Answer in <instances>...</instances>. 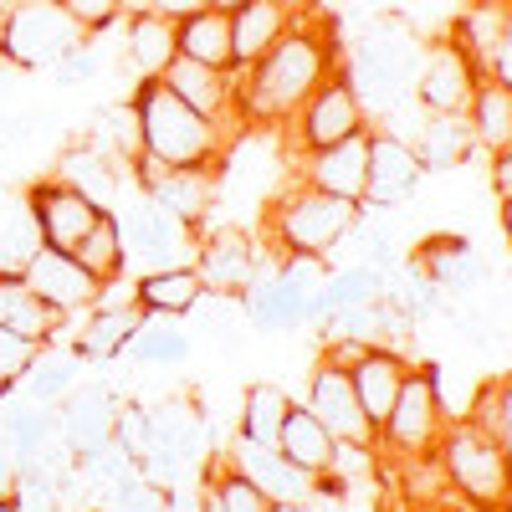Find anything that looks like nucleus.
Returning <instances> with one entry per match:
<instances>
[{
  "instance_id": "f257e3e1",
  "label": "nucleus",
  "mask_w": 512,
  "mask_h": 512,
  "mask_svg": "<svg viewBox=\"0 0 512 512\" xmlns=\"http://www.w3.org/2000/svg\"><path fill=\"white\" fill-rule=\"evenodd\" d=\"M338 72V41L318 26H292L272 52L236 72V113L256 128H282Z\"/></svg>"
},
{
  "instance_id": "f03ea898",
  "label": "nucleus",
  "mask_w": 512,
  "mask_h": 512,
  "mask_svg": "<svg viewBox=\"0 0 512 512\" xmlns=\"http://www.w3.org/2000/svg\"><path fill=\"white\" fill-rule=\"evenodd\" d=\"M128 103L139 113V159H154V164H169V169L221 164V154L231 144V128L195 113L190 103H180L159 77H144Z\"/></svg>"
},
{
  "instance_id": "7ed1b4c3",
  "label": "nucleus",
  "mask_w": 512,
  "mask_h": 512,
  "mask_svg": "<svg viewBox=\"0 0 512 512\" xmlns=\"http://www.w3.org/2000/svg\"><path fill=\"white\" fill-rule=\"evenodd\" d=\"M420 41L410 31V21L400 16H374L359 36V47L344 67V82L354 88L369 128L374 118H390L405 98H415V67H420Z\"/></svg>"
},
{
  "instance_id": "20e7f679",
  "label": "nucleus",
  "mask_w": 512,
  "mask_h": 512,
  "mask_svg": "<svg viewBox=\"0 0 512 512\" xmlns=\"http://www.w3.org/2000/svg\"><path fill=\"white\" fill-rule=\"evenodd\" d=\"M359 221L354 200H338L328 190H313L292 175V185L267 205V241L272 251H303V256H333L338 241Z\"/></svg>"
},
{
  "instance_id": "39448f33",
  "label": "nucleus",
  "mask_w": 512,
  "mask_h": 512,
  "mask_svg": "<svg viewBox=\"0 0 512 512\" xmlns=\"http://www.w3.org/2000/svg\"><path fill=\"white\" fill-rule=\"evenodd\" d=\"M436 461H441V477L477 512H502L507 507V497H512V461L497 446V436H487L482 425L451 420L441 446H436Z\"/></svg>"
},
{
  "instance_id": "423d86ee",
  "label": "nucleus",
  "mask_w": 512,
  "mask_h": 512,
  "mask_svg": "<svg viewBox=\"0 0 512 512\" xmlns=\"http://www.w3.org/2000/svg\"><path fill=\"white\" fill-rule=\"evenodd\" d=\"M82 41L88 31L72 21L62 0H11L0 16V62L16 72H52V62H62Z\"/></svg>"
},
{
  "instance_id": "0eeeda50",
  "label": "nucleus",
  "mask_w": 512,
  "mask_h": 512,
  "mask_svg": "<svg viewBox=\"0 0 512 512\" xmlns=\"http://www.w3.org/2000/svg\"><path fill=\"white\" fill-rule=\"evenodd\" d=\"M118 231H123V251L128 262L144 267V272H164V267H195V241L200 226L180 221L175 210L154 205L144 190H134L118 210Z\"/></svg>"
},
{
  "instance_id": "6e6552de",
  "label": "nucleus",
  "mask_w": 512,
  "mask_h": 512,
  "mask_svg": "<svg viewBox=\"0 0 512 512\" xmlns=\"http://www.w3.org/2000/svg\"><path fill=\"white\" fill-rule=\"evenodd\" d=\"M446 425H451V415H446V405L436 395L431 364H410L395 410L384 415V425H379V446L374 451H400L405 461H431L441 436H446Z\"/></svg>"
},
{
  "instance_id": "1a4fd4ad",
  "label": "nucleus",
  "mask_w": 512,
  "mask_h": 512,
  "mask_svg": "<svg viewBox=\"0 0 512 512\" xmlns=\"http://www.w3.org/2000/svg\"><path fill=\"white\" fill-rule=\"evenodd\" d=\"M359 128H369V118H364L354 88L344 82V72H333L323 88L287 118V134H292V149H297V154L328 149V144H338V139L359 134Z\"/></svg>"
},
{
  "instance_id": "9d476101",
  "label": "nucleus",
  "mask_w": 512,
  "mask_h": 512,
  "mask_svg": "<svg viewBox=\"0 0 512 512\" xmlns=\"http://www.w3.org/2000/svg\"><path fill=\"white\" fill-rule=\"evenodd\" d=\"M272 256L256 246L246 231L236 226H216V231H200L195 241V277L205 292H226V297H241L251 287V277L262 272Z\"/></svg>"
},
{
  "instance_id": "9b49d317",
  "label": "nucleus",
  "mask_w": 512,
  "mask_h": 512,
  "mask_svg": "<svg viewBox=\"0 0 512 512\" xmlns=\"http://www.w3.org/2000/svg\"><path fill=\"white\" fill-rule=\"evenodd\" d=\"M482 72L472 67L456 41H431V47L420 52V67H415V103L425 113H466L472 108V93H477Z\"/></svg>"
},
{
  "instance_id": "f8f14e48",
  "label": "nucleus",
  "mask_w": 512,
  "mask_h": 512,
  "mask_svg": "<svg viewBox=\"0 0 512 512\" xmlns=\"http://www.w3.org/2000/svg\"><path fill=\"white\" fill-rule=\"evenodd\" d=\"M134 175H139V190L175 210L180 221L190 226H205L210 210H216V164H185V169H169V164H154V159H134Z\"/></svg>"
},
{
  "instance_id": "ddd939ff",
  "label": "nucleus",
  "mask_w": 512,
  "mask_h": 512,
  "mask_svg": "<svg viewBox=\"0 0 512 512\" xmlns=\"http://www.w3.org/2000/svg\"><path fill=\"white\" fill-rule=\"evenodd\" d=\"M226 461L236 466V472L262 492L272 507H287V502H318V477L303 472L287 451L277 446H262V441H231L226 446Z\"/></svg>"
},
{
  "instance_id": "4468645a",
  "label": "nucleus",
  "mask_w": 512,
  "mask_h": 512,
  "mask_svg": "<svg viewBox=\"0 0 512 512\" xmlns=\"http://www.w3.org/2000/svg\"><path fill=\"white\" fill-rule=\"evenodd\" d=\"M303 405L318 415V425H328V436H333V441L379 446V431L369 425V415L359 410V395H354L349 369H338V364L318 359V369L308 374V395H303Z\"/></svg>"
},
{
  "instance_id": "2eb2a0df",
  "label": "nucleus",
  "mask_w": 512,
  "mask_h": 512,
  "mask_svg": "<svg viewBox=\"0 0 512 512\" xmlns=\"http://www.w3.org/2000/svg\"><path fill=\"white\" fill-rule=\"evenodd\" d=\"M57 180H67L72 190H82V195L103 210V216H113V210L139 190L134 164L118 159V154H108V149H98L93 139L72 144V149L57 159Z\"/></svg>"
},
{
  "instance_id": "dca6fc26",
  "label": "nucleus",
  "mask_w": 512,
  "mask_h": 512,
  "mask_svg": "<svg viewBox=\"0 0 512 512\" xmlns=\"http://www.w3.org/2000/svg\"><path fill=\"white\" fill-rule=\"evenodd\" d=\"M26 205H31V216H36L41 246H57V251H72L82 236L98 226V216H103L88 195L72 190V185L57 180V175H52V180H36V185L26 190Z\"/></svg>"
},
{
  "instance_id": "f3484780",
  "label": "nucleus",
  "mask_w": 512,
  "mask_h": 512,
  "mask_svg": "<svg viewBox=\"0 0 512 512\" xmlns=\"http://www.w3.org/2000/svg\"><path fill=\"white\" fill-rule=\"evenodd\" d=\"M21 277H26V287L47 303L57 318H67V313H88L93 308V297H98V277L77 262L72 251H57V246H41L31 262L21 267Z\"/></svg>"
},
{
  "instance_id": "a211bd4d",
  "label": "nucleus",
  "mask_w": 512,
  "mask_h": 512,
  "mask_svg": "<svg viewBox=\"0 0 512 512\" xmlns=\"http://www.w3.org/2000/svg\"><path fill=\"white\" fill-rule=\"evenodd\" d=\"M113 415H118V395L103 379H77L72 395L57 405V436L72 451V461L93 456L98 446L113 441Z\"/></svg>"
},
{
  "instance_id": "6ab92c4d",
  "label": "nucleus",
  "mask_w": 512,
  "mask_h": 512,
  "mask_svg": "<svg viewBox=\"0 0 512 512\" xmlns=\"http://www.w3.org/2000/svg\"><path fill=\"white\" fill-rule=\"evenodd\" d=\"M297 180L313 185V190H328L338 200L364 205V185H369V128H359V134L338 139L328 149L297 154Z\"/></svg>"
},
{
  "instance_id": "aec40b11",
  "label": "nucleus",
  "mask_w": 512,
  "mask_h": 512,
  "mask_svg": "<svg viewBox=\"0 0 512 512\" xmlns=\"http://www.w3.org/2000/svg\"><path fill=\"white\" fill-rule=\"evenodd\" d=\"M425 180V169L415 159V144L390 134V128H369V185H364V205L374 210H395L405 205Z\"/></svg>"
},
{
  "instance_id": "412c9836",
  "label": "nucleus",
  "mask_w": 512,
  "mask_h": 512,
  "mask_svg": "<svg viewBox=\"0 0 512 512\" xmlns=\"http://www.w3.org/2000/svg\"><path fill=\"white\" fill-rule=\"evenodd\" d=\"M308 297L303 287H292L282 272H277V256L251 277V287L241 292V313H246V328L256 333H297L308 328Z\"/></svg>"
},
{
  "instance_id": "4be33fe9",
  "label": "nucleus",
  "mask_w": 512,
  "mask_h": 512,
  "mask_svg": "<svg viewBox=\"0 0 512 512\" xmlns=\"http://www.w3.org/2000/svg\"><path fill=\"white\" fill-rule=\"evenodd\" d=\"M164 88L175 93L180 103H190L195 113H205V118H216V123H236L241 113H236V72H221V67H200V62H190V57H175L164 67Z\"/></svg>"
},
{
  "instance_id": "5701e85b",
  "label": "nucleus",
  "mask_w": 512,
  "mask_h": 512,
  "mask_svg": "<svg viewBox=\"0 0 512 512\" xmlns=\"http://www.w3.org/2000/svg\"><path fill=\"white\" fill-rule=\"evenodd\" d=\"M405 374H410V359H405L400 349H390V344H369V349H364V354L349 364V379H354L359 410L369 415V425H374V431L384 425V415L395 410Z\"/></svg>"
},
{
  "instance_id": "b1692460",
  "label": "nucleus",
  "mask_w": 512,
  "mask_h": 512,
  "mask_svg": "<svg viewBox=\"0 0 512 512\" xmlns=\"http://www.w3.org/2000/svg\"><path fill=\"white\" fill-rule=\"evenodd\" d=\"M297 0H241L231 11V47H236V72L251 67L262 52H272L277 41L297 26Z\"/></svg>"
},
{
  "instance_id": "393cba45",
  "label": "nucleus",
  "mask_w": 512,
  "mask_h": 512,
  "mask_svg": "<svg viewBox=\"0 0 512 512\" xmlns=\"http://www.w3.org/2000/svg\"><path fill=\"white\" fill-rule=\"evenodd\" d=\"M384 287H390V277H384L379 267L369 262H344V267H328V277L313 287L308 297V323H328L338 308H359V303H374V297H384Z\"/></svg>"
},
{
  "instance_id": "a878e982",
  "label": "nucleus",
  "mask_w": 512,
  "mask_h": 512,
  "mask_svg": "<svg viewBox=\"0 0 512 512\" xmlns=\"http://www.w3.org/2000/svg\"><path fill=\"white\" fill-rule=\"evenodd\" d=\"M123 57L144 77H164V67L180 57V26L159 11H134L123 21Z\"/></svg>"
},
{
  "instance_id": "bb28decb",
  "label": "nucleus",
  "mask_w": 512,
  "mask_h": 512,
  "mask_svg": "<svg viewBox=\"0 0 512 512\" xmlns=\"http://www.w3.org/2000/svg\"><path fill=\"white\" fill-rule=\"evenodd\" d=\"M77 379H82V354L72 344H36L31 364L16 379V395L31 405H62Z\"/></svg>"
},
{
  "instance_id": "cd10ccee",
  "label": "nucleus",
  "mask_w": 512,
  "mask_h": 512,
  "mask_svg": "<svg viewBox=\"0 0 512 512\" xmlns=\"http://www.w3.org/2000/svg\"><path fill=\"white\" fill-rule=\"evenodd\" d=\"M477 154V134L466 113H425L420 139H415V159L425 175H446V169H461Z\"/></svg>"
},
{
  "instance_id": "c85d7f7f",
  "label": "nucleus",
  "mask_w": 512,
  "mask_h": 512,
  "mask_svg": "<svg viewBox=\"0 0 512 512\" xmlns=\"http://www.w3.org/2000/svg\"><path fill=\"white\" fill-rule=\"evenodd\" d=\"M139 323H144V313L128 303V308H88L82 313V323H77V333H72V349L82 354V364H113V359H123V349H128V338L139 333Z\"/></svg>"
},
{
  "instance_id": "c756f323",
  "label": "nucleus",
  "mask_w": 512,
  "mask_h": 512,
  "mask_svg": "<svg viewBox=\"0 0 512 512\" xmlns=\"http://www.w3.org/2000/svg\"><path fill=\"white\" fill-rule=\"evenodd\" d=\"M415 262L431 272V282L441 292H472L487 277L482 256L472 251V241H466V236H425L420 251H415Z\"/></svg>"
},
{
  "instance_id": "7c9ffc66",
  "label": "nucleus",
  "mask_w": 512,
  "mask_h": 512,
  "mask_svg": "<svg viewBox=\"0 0 512 512\" xmlns=\"http://www.w3.org/2000/svg\"><path fill=\"white\" fill-rule=\"evenodd\" d=\"M180 26V57L200 62V67H221L236 72V47H231V11L221 6H200L195 16L175 21Z\"/></svg>"
},
{
  "instance_id": "2f4dec72",
  "label": "nucleus",
  "mask_w": 512,
  "mask_h": 512,
  "mask_svg": "<svg viewBox=\"0 0 512 512\" xmlns=\"http://www.w3.org/2000/svg\"><path fill=\"white\" fill-rule=\"evenodd\" d=\"M277 451H287L297 466H303V472L328 477L333 472V456H338V441L328 436V425H318V415L303 400H292V410L282 420V436H277Z\"/></svg>"
},
{
  "instance_id": "473e14b6",
  "label": "nucleus",
  "mask_w": 512,
  "mask_h": 512,
  "mask_svg": "<svg viewBox=\"0 0 512 512\" xmlns=\"http://www.w3.org/2000/svg\"><path fill=\"white\" fill-rule=\"evenodd\" d=\"M507 6L512 0H466V6L456 11V21H451V41L472 57V67L482 77H487V62L497 52V36L507 26Z\"/></svg>"
},
{
  "instance_id": "72a5a7b5",
  "label": "nucleus",
  "mask_w": 512,
  "mask_h": 512,
  "mask_svg": "<svg viewBox=\"0 0 512 512\" xmlns=\"http://www.w3.org/2000/svg\"><path fill=\"white\" fill-rule=\"evenodd\" d=\"M200 292L205 287H200L195 267H164V272H144L134 282V303L149 318H185L200 303Z\"/></svg>"
},
{
  "instance_id": "f704fd0d",
  "label": "nucleus",
  "mask_w": 512,
  "mask_h": 512,
  "mask_svg": "<svg viewBox=\"0 0 512 512\" xmlns=\"http://www.w3.org/2000/svg\"><path fill=\"white\" fill-rule=\"evenodd\" d=\"M0 328H11L26 344H47L57 333V313L26 287L21 272H0Z\"/></svg>"
},
{
  "instance_id": "c9c22d12",
  "label": "nucleus",
  "mask_w": 512,
  "mask_h": 512,
  "mask_svg": "<svg viewBox=\"0 0 512 512\" xmlns=\"http://www.w3.org/2000/svg\"><path fill=\"white\" fill-rule=\"evenodd\" d=\"M287 410H292V395L282 390V384H272V379H256V384H246L241 410H236V436H241V441L277 446Z\"/></svg>"
},
{
  "instance_id": "e433bc0d",
  "label": "nucleus",
  "mask_w": 512,
  "mask_h": 512,
  "mask_svg": "<svg viewBox=\"0 0 512 512\" xmlns=\"http://www.w3.org/2000/svg\"><path fill=\"white\" fill-rule=\"evenodd\" d=\"M190 349H195V338H190L175 318H149V313H144L139 333L128 338L123 359H134L139 369H180V364L190 359Z\"/></svg>"
},
{
  "instance_id": "4c0bfd02",
  "label": "nucleus",
  "mask_w": 512,
  "mask_h": 512,
  "mask_svg": "<svg viewBox=\"0 0 512 512\" xmlns=\"http://www.w3.org/2000/svg\"><path fill=\"white\" fill-rule=\"evenodd\" d=\"M466 123H472V134H477V149L502 154L507 139H512V88L482 77L477 93H472V108H466Z\"/></svg>"
},
{
  "instance_id": "58836bf2",
  "label": "nucleus",
  "mask_w": 512,
  "mask_h": 512,
  "mask_svg": "<svg viewBox=\"0 0 512 512\" xmlns=\"http://www.w3.org/2000/svg\"><path fill=\"white\" fill-rule=\"evenodd\" d=\"M0 431H6L16 461H36L57 441V405H31V400H16L0 410Z\"/></svg>"
},
{
  "instance_id": "ea45409f",
  "label": "nucleus",
  "mask_w": 512,
  "mask_h": 512,
  "mask_svg": "<svg viewBox=\"0 0 512 512\" xmlns=\"http://www.w3.org/2000/svg\"><path fill=\"white\" fill-rule=\"evenodd\" d=\"M200 487H205V512H272V502L226 461V451L210 456Z\"/></svg>"
},
{
  "instance_id": "a19ab883",
  "label": "nucleus",
  "mask_w": 512,
  "mask_h": 512,
  "mask_svg": "<svg viewBox=\"0 0 512 512\" xmlns=\"http://www.w3.org/2000/svg\"><path fill=\"white\" fill-rule=\"evenodd\" d=\"M72 256L82 267H88L98 282H113V277H123V267H128V251H123V231H118V216H98V226L82 236L77 246H72Z\"/></svg>"
},
{
  "instance_id": "79ce46f5",
  "label": "nucleus",
  "mask_w": 512,
  "mask_h": 512,
  "mask_svg": "<svg viewBox=\"0 0 512 512\" xmlns=\"http://www.w3.org/2000/svg\"><path fill=\"white\" fill-rule=\"evenodd\" d=\"M93 118H98V123H93L88 139H93L98 149H108V154H118V159L134 164V159H139V113H134V103L98 108Z\"/></svg>"
},
{
  "instance_id": "37998d69",
  "label": "nucleus",
  "mask_w": 512,
  "mask_h": 512,
  "mask_svg": "<svg viewBox=\"0 0 512 512\" xmlns=\"http://www.w3.org/2000/svg\"><path fill=\"white\" fill-rule=\"evenodd\" d=\"M185 318H195L200 333H205V338H216V344H226V349L241 338V323H246L241 297H226V292H200V303H195Z\"/></svg>"
},
{
  "instance_id": "c03bdc74",
  "label": "nucleus",
  "mask_w": 512,
  "mask_h": 512,
  "mask_svg": "<svg viewBox=\"0 0 512 512\" xmlns=\"http://www.w3.org/2000/svg\"><path fill=\"white\" fill-rule=\"evenodd\" d=\"M11 512H62V497H57V477L47 472L41 461H21L16 472V487H11Z\"/></svg>"
},
{
  "instance_id": "a18cd8bd",
  "label": "nucleus",
  "mask_w": 512,
  "mask_h": 512,
  "mask_svg": "<svg viewBox=\"0 0 512 512\" xmlns=\"http://www.w3.org/2000/svg\"><path fill=\"white\" fill-rule=\"evenodd\" d=\"M103 62H108L103 47L88 36V41H82V47H72L62 62H52V82H57V88H88V82H98Z\"/></svg>"
},
{
  "instance_id": "49530a36",
  "label": "nucleus",
  "mask_w": 512,
  "mask_h": 512,
  "mask_svg": "<svg viewBox=\"0 0 512 512\" xmlns=\"http://www.w3.org/2000/svg\"><path fill=\"white\" fill-rule=\"evenodd\" d=\"M98 512H164V492H159L144 472H128V477L103 497Z\"/></svg>"
},
{
  "instance_id": "de8ad7c7",
  "label": "nucleus",
  "mask_w": 512,
  "mask_h": 512,
  "mask_svg": "<svg viewBox=\"0 0 512 512\" xmlns=\"http://www.w3.org/2000/svg\"><path fill=\"white\" fill-rule=\"evenodd\" d=\"M113 441L139 461V456H144V441H149V405H128V400H118V415H113Z\"/></svg>"
},
{
  "instance_id": "09e8293b",
  "label": "nucleus",
  "mask_w": 512,
  "mask_h": 512,
  "mask_svg": "<svg viewBox=\"0 0 512 512\" xmlns=\"http://www.w3.org/2000/svg\"><path fill=\"white\" fill-rule=\"evenodd\" d=\"M31 354H36V344L16 338L11 328H0V400L16 395V379H21V369L31 364Z\"/></svg>"
},
{
  "instance_id": "8fccbe9b",
  "label": "nucleus",
  "mask_w": 512,
  "mask_h": 512,
  "mask_svg": "<svg viewBox=\"0 0 512 512\" xmlns=\"http://www.w3.org/2000/svg\"><path fill=\"white\" fill-rule=\"evenodd\" d=\"M487 436H497V446L512 461V374L492 379V420H487Z\"/></svg>"
},
{
  "instance_id": "3c124183",
  "label": "nucleus",
  "mask_w": 512,
  "mask_h": 512,
  "mask_svg": "<svg viewBox=\"0 0 512 512\" xmlns=\"http://www.w3.org/2000/svg\"><path fill=\"white\" fill-rule=\"evenodd\" d=\"M277 272L292 282V287H303V292H313L323 277H328V256H303V251H282L277 256Z\"/></svg>"
},
{
  "instance_id": "603ef678",
  "label": "nucleus",
  "mask_w": 512,
  "mask_h": 512,
  "mask_svg": "<svg viewBox=\"0 0 512 512\" xmlns=\"http://www.w3.org/2000/svg\"><path fill=\"white\" fill-rule=\"evenodd\" d=\"M62 6L72 11V21L82 31H103V26H113L123 16V0H62Z\"/></svg>"
},
{
  "instance_id": "864d4df0",
  "label": "nucleus",
  "mask_w": 512,
  "mask_h": 512,
  "mask_svg": "<svg viewBox=\"0 0 512 512\" xmlns=\"http://www.w3.org/2000/svg\"><path fill=\"white\" fill-rule=\"evenodd\" d=\"M164 492V512H205V487L200 477H185L175 487H159Z\"/></svg>"
},
{
  "instance_id": "5fc2aeb1",
  "label": "nucleus",
  "mask_w": 512,
  "mask_h": 512,
  "mask_svg": "<svg viewBox=\"0 0 512 512\" xmlns=\"http://www.w3.org/2000/svg\"><path fill=\"white\" fill-rule=\"evenodd\" d=\"M456 328H461V338H466L472 349H497V344H502V333H497V323H492L487 313H461Z\"/></svg>"
},
{
  "instance_id": "6e6d98bb",
  "label": "nucleus",
  "mask_w": 512,
  "mask_h": 512,
  "mask_svg": "<svg viewBox=\"0 0 512 512\" xmlns=\"http://www.w3.org/2000/svg\"><path fill=\"white\" fill-rule=\"evenodd\" d=\"M487 77L502 82V88H512V6H507V26H502V36H497V52H492V62H487Z\"/></svg>"
},
{
  "instance_id": "4d7b16f0",
  "label": "nucleus",
  "mask_w": 512,
  "mask_h": 512,
  "mask_svg": "<svg viewBox=\"0 0 512 512\" xmlns=\"http://www.w3.org/2000/svg\"><path fill=\"white\" fill-rule=\"evenodd\" d=\"M487 169H492V190H497V200H512V149L492 154Z\"/></svg>"
},
{
  "instance_id": "13d9d810",
  "label": "nucleus",
  "mask_w": 512,
  "mask_h": 512,
  "mask_svg": "<svg viewBox=\"0 0 512 512\" xmlns=\"http://www.w3.org/2000/svg\"><path fill=\"white\" fill-rule=\"evenodd\" d=\"M16 472H21V461H16V451H11L6 431H0V502L11 497V487H16Z\"/></svg>"
},
{
  "instance_id": "bf43d9fd",
  "label": "nucleus",
  "mask_w": 512,
  "mask_h": 512,
  "mask_svg": "<svg viewBox=\"0 0 512 512\" xmlns=\"http://www.w3.org/2000/svg\"><path fill=\"white\" fill-rule=\"evenodd\" d=\"M200 6H210V0H144V11H159V16H169V21H185V16H195Z\"/></svg>"
},
{
  "instance_id": "052dcab7",
  "label": "nucleus",
  "mask_w": 512,
  "mask_h": 512,
  "mask_svg": "<svg viewBox=\"0 0 512 512\" xmlns=\"http://www.w3.org/2000/svg\"><path fill=\"white\" fill-rule=\"evenodd\" d=\"M502 231H507V246H512V200H502Z\"/></svg>"
},
{
  "instance_id": "680f3d73",
  "label": "nucleus",
  "mask_w": 512,
  "mask_h": 512,
  "mask_svg": "<svg viewBox=\"0 0 512 512\" xmlns=\"http://www.w3.org/2000/svg\"><path fill=\"white\" fill-rule=\"evenodd\" d=\"M210 6H221V11H236V6H241V0H210Z\"/></svg>"
},
{
  "instance_id": "e2e57ef3",
  "label": "nucleus",
  "mask_w": 512,
  "mask_h": 512,
  "mask_svg": "<svg viewBox=\"0 0 512 512\" xmlns=\"http://www.w3.org/2000/svg\"><path fill=\"white\" fill-rule=\"evenodd\" d=\"M502 512H512V497H507V507H502Z\"/></svg>"
},
{
  "instance_id": "0e129e2a",
  "label": "nucleus",
  "mask_w": 512,
  "mask_h": 512,
  "mask_svg": "<svg viewBox=\"0 0 512 512\" xmlns=\"http://www.w3.org/2000/svg\"><path fill=\"white\" fill-rule=\"evenodd\" d=\"M0 16H6V6H0Z\"/></svg>"
},
{
  "instance_id": "69168bd1",
  "label": "nucleus",
  "mask_w": 512,
  "mask_h": 512,
  "mask_svg": "<svg viewBox=\"0 0 512 512\" xmlns=\"http://www.w3.org/2000/svg\"><path fill=\"white\" fill-rule=\"evenodd\" d=\"M507 149H512V139H507Z\"/></svg>"
}]
</instances>
